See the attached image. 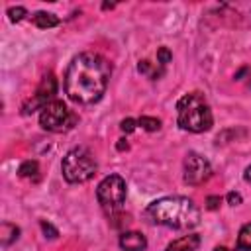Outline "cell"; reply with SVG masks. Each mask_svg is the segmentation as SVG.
<instances>
[{"label":"cell","instance_id":"cell-1","mask_svg":"<svg viewBox=\"0 0 251 251\" xmlns=\"http://www.w3.org/2000/svg\"><path fill=\"white\" fill-rule=\"evenodd\" d=\"M112 67L98 53H78L67 67L65 73V92L76 104L98 102L110 82Z\"/></svg>","mask_w":251,"mask_h":251},{"label":"cell","instance_id":"cell-2","mask_svg":"<svg viewBox=\"0 0 251 251\" xmlns=\"http://www.w3.org/2000/svg\"><path fill=\"white\" fill-rule=\"evenodd\" d=\"M143 216L149 224L171 229H192L200 224V210L194 200L186 196H165L153 200L145 208Z\"/></svg>","mask_w":251,"mask_h":251},{"label":"cell","instance_id":"cell-3","mask_svg":"<svg viewBox=\"0 0 251 251\" xmlns=\"http://www.w3.org/2000/svg\"><path fill=\"white\" fill-rule=\"evenodd\" d=\"M176 122L184 131L192 133H202L212 127V110L202 92H188L176 102Z\"/></svg>","mask_w":251,"mask_h":251},{"label":"cell","instance_id":"cell-4","mask_svg":"<svg viewBox=\"0 0 251 251\" xmlns=\"http://www.w3.org/2000/svg\"><path fill=\"white\" fill-rule=\"evenodd\" d=\"M61 171H63V176H65L67 182L82 184V182L90 180L96 175L98 165H96L94 155L86 147H73L63 157Z\"/></svg>","mask_w":251,"mask_h":251},{"label":"cell","instance_id":"cell-5","mask_svg":"<svg viewBox=\"0 0 251 251\" xmlns=\"http://www.w3.org/2000/svg\"><path fill=\"white\" fill-rule=\"evenodd\" d=\"M126 192H127V186H126V180L120 176V175H110L106 176L98 188H96V198H98V204L102 206V210L110 216V218H116L122 208H124V202H126Z\"/></svg>","mask_w":251,"mask_h":251},{"label":"cell","instance_id":"cell-6","mask_svg":"<svg viewBox=\"0 0 251 251\" xmlns=\"http://www.w3.org/2000/svg\"><path fill=\"white\" fill-rule=\"evenodd\" d=\"M39 124L43 129L47 131H67L76 124V116L67 108V104L63 100H53L49 102L41 114H39Z\"/></svg>","mask_w":251,"mask_h":251},{"label":"cell","instance_id":"cell-7","mask_svg":"<svg viewBox=\"0 0 251 251\" xmlns=\"http://www.w3.org/2000/svg\"><path fill=\"white\" fill-rule=\"evenodd\" d=\"M210 176H212L210 161L204 155L196 153V151H188L186 157H184V163H182V178H184V182L190 184V186H200Z\"/></svg>","mask_w":251,"mask_h":251},{"label":"cell","instance_id":"cell-8","mask_svg":"<svg viewBox=\"0 0 251 251\" xmlns=\"http://www.w3.org/2000/svg\"><path fill=\"white\" fill-rule=\"evenodd\" d=\"M55 92H57V78H55L53 73H47V75L43 76V80L39 82L35 94L22 106V114H24V116H29V114H33L35 110H43L49 102L55 100Z\"/></svg>","mask_w":251,"mask_h":251},{"label":"cell","instance_id":"cell-9","mask_svg":"<svg viewBox=\"0 0 251 251\" xmlns=\"http://www.w3.org/2000/svg\"><path fill=\"white\" fill-rule=\"evenodd\" d=\"M120 247L124 251H145L147 239L139 231H124L120 235Z\"/></svg>","mask_w":251,"mask_h":251},{"label":"cell","instance_id":"cell-10","mask_svg":"<svg viewBox=\"0 0 251 251\" xmlns=\"http://www.w3.org/2000/svg\"><path fill=\"white\" fill-rule=\"evenodd\" d=\"M198 245H200V235L188 233V235H182V237L175 239L173 243H169L165 247V251H196Z\"/></svg>","mask_w":251,"mask_h":251},{"label":"cell","instance_id":"cell-11","mask_svg":"<svg viewBox=\"0 0 251 251\" xmlns=\"http://www.w3.org/2000/svg\"><path fill=\"white\" fill-rule=\"evenodd\" d=\"M31 22H33L39 29H49V27H55V25L61 24V20H59L55 14H51V12H35V14L31 16Z\"/></svg>","mask_w":251,"mask_h":251},{"label":"cell","instance_id":"cell-12","mask_svg":"<svg viewBox=\"0 0 251 251\" xmlns=\"http://www.w3.org/2000/svg\"><path fill=\"white\" fill-rule=\"evenodd\" d=\"M18 237H20V227H18V226H14V224H10V222H4V224L0 226V243H2L4 247H8L10 243H14Z\"/></svg>","mask_w":251,"mask_h":251},{"label":"cell","instance_id":"cell-13","mask_svg":"<svg viewBox=\"0 0 251 251\" xmlns=\"http://www.w3.org/2000/svg\"><path fill=\"white\" fill-rule=\"evenodd\" d=\"M18 175L22 176V178H33V180H37L39 178V165H37V161H24L22 165H20V169H18Z\"/></svg>","mask_w":251,"mask_h":251},{"label":"cell","instance_id":"cell-14","mask_svg":"<svg viewBox=\"0 0 251 251\" xmlns=\"http://www.w3.org/2000/svg\"><path fill=\"white\" fill-rule=\"evenodd\" d=\"M237 249H239V251H251V222L245 224V226L239 229V235H237Z\"/></svg>","mask_w":251,"mask_h":251},{"label":"cell","instance_id":"cell-15","mask_svg":"<svg viewBox=\"0 0 251 251\" xmlns=\"http://www.w3.org/2000/svg\"><path fill=\"white\" fill-rule=\"evenodd\" d=\"M137 124H139L145 131H157V129L161 127V120L151 118V116H141V118L137 120Z\"/></svg>","mask_w":251,"mask_h":251},{"label":"cell","instance_id":"cell-16","mask_svg":"<svg viewBox=\"0 0 251 251\" xmlns=\"http://www.w3.org/2000/svg\"><path fill=\"white\" fill-rule=\"evenodd\" d=\"M27 16V10L24 8V6H12V8H8V18H10V22H14V24H18V22H22L24 18Z\"/></svg>","mask_w":251,"mask_h":251},{"label":"cell","instance_id":"cell-17","mask_svg":"<svg viewBox=\"0 0 251 251\" xmlns=\"http://www.w3.org/2000/svg\"><path fill=\"white\" fill-rule=\"evenodd\" d=\"M171 59H173V53L167 47H161L157 51V63H159V67H167V63H171Z\"/></svg>","mask_w":251,"mask_h":251},{"label":"cell","instance_id":"cell-18","mask_svg":"<svg viewBox=\"0 0 251 251\" xmlns=\"http://www.w3.org/2000/svg\"><path fill=\"white\" fill-rule=\"evenodd\" d=\"M41 229H43V233H45V237H49V239H55L57 235H59V231L49 224V222H45V220H41Z\"/></svg>","mask_w":251,"mask_h":251},{"label":"cell","instance_id":"cell-19","mask_svg":"<svg viewBox=\"0 0 251 251\" xmlns=\"http://www.w3.org/2000/svg\"><path fill=\"white\" fill-rule=\"evenodd\" d=\"M135 126H137V122H135L133 118H126V120L120 122V129L126 131V133H131V131L135 129Z\"/></svg>","mask_w":251,"mask_h":251},{"label":"cell","instance_id":"cell-20","mask_svg":"<svg viewBox=\"0 0 251 251\" xmlns=\"http://www.w3.org/2000/svg\"><path fill=\"white\" fill-rule=\"evenodd\" d=\"M220 204H222V198L220 196H208L206 198V208L208 210H218Z\"/></svg>","mask_w":251,"mask_h":251},{"label":"cell","instance_id":"cell-21","mask_svg":"<svg viewBox=\"0 0 251 251\" xmlns=\"http://www.w3.org/2000/svg\"><path fill=\"white\" fill-rule=\"evenodd\" d=\"M226 200H227V204H231V206H239V204L243 202V198H241L239 192H229V194L226 196Z\"/></svg>","mask_w":251,"mask_h":251},{"label":"cell","instance_id":"cell-22","mask_svg":"<svg viewBox=\"0 0 251 251\" xmlns=\"http://www.w3.org/2000/svg\"><path fill=\"white\" fill-rule=\"evenodd\" d=\"M151 69H153V63H149V61H139V65H137V71L143 75H149V76L153 75Z\"/></svg>","mask_w":251,"mask_h":251},{"label":"cell","instance_id":"cell-23","mask_svg":"<svg viewBox=\"0 0 251 251\" xmlns=\"http://www.w3.org/2000/svg\"><path fill=\"white\" fill-rule=\"evenodd\" d=\"M129 145H127V139H120V143H118V149L120 151H124V149H127Z\"/></svg>","mask_w":251,"mask_h":251},{"label":"cell","instance_id":"cell-24","mask_svg":"<svg viewBox=\"0 0 251 251\" xmlns=\"http://www.w3.org/2000/svg\"><path fill=\"white\" fill-rule=\"evenodd\" d=\"M245 180H247V182H251V167H247V169H245Z\"/></svg>","mask_w":251,"mask_h":251},{"label":"cell","instance_id":"cell-25","mask_svg":"<svg viewBox=\"0 0 251 251\" xmlns=\"http://www.w3.org/2000/svg\"><path fill=\"white\" fill-rule=\"evenodd\" d=\"M214 251H231V249H227V247H224V245H220V247H216Z\"/></svg>","mask_w":251,"mask_h":251}]
</instances>
